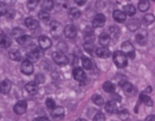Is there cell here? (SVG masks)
Wrapping results in <instances>:
<instances>
[{"instance_id": "obj_1", "label": "cell", "mask_w": 155, "mask_h": 121, "mask_svg": "<svg viewBox=\"0 0 155 121\" xmlns=\"http://www.w3.org/2000/svg\"><path fill=\"white\" fill-rule=\"evenodd\" d=\"M113 61L115 63V65L118 68H125L127 64V55L123 52L121 51H116L113 53Z\"/></svg>"}, {"instance_id": "obj_2", "label": "cell", "mask_w": 155, "mask_h": 121, "mask_svg": "<svg viewBox=\"0 0 155 121\" xmlns=\"http://www.w3.org/2000/svg\"><path fill=\"white\" fill-rule=\"evenodd\" d=\"M121 48H122V52L127 56H129L131 59L135 57V49H134L133 45L130 41L123 42L122 45H121Z\"/></svg>"}, {"instance_id": "obj_3", "label": "cell", "mask_w": 155, "mask_h": 121, "mask_svg": "<svg viewBox=\"0 0 155 121\" xmlns=\"http://www.w3.org/2000/svg\"><path fill=\"white\" fill-rule=\"evenodd\" d=\"M52 60L54 61L55 64L59 66H65L69 62L68 57H67L63 52H54L52 53Z\"/></svg>"}, {"instance_id": "obj_4", "label": "cell", "mask_w": 155, "mask_h": 121, "mask_svg": "<svg viewBox=\"0 0 155 121\" xmlns=\"http://www.w3.org/2000/svg\"><path fill=\"white\" fill-rule=\"evenodd\" d=\"M72 76H73V78H74L78 82H84L87 79L86 72H84L83 69H81L80 67H76V68L73 69Z\"/></svg>"}, {"instance_id": "obj_5", "label": "cell", "mask_w": 155, "mask_h": 121, "mask_svg": "<svg viewBox=\"0 0 155 121\" xmlns=\"http://www.w3.org/2000/svg\"><path fill=\"white\" fill-rule=\"evenodd\" d=\"M27 108H28V103L26 100H20L13 107V111L16 115H23L26 113Z\"/></svg>"}, {"instance_id": "obj_6", "label": "cell", "mask_w": 155, "mask_h": 121, "mask_svg": "<svg viewBox=\"0 0 155 121\" xmlns=\"http://www.w3.org/2000/svg\"><path fill=\"white\" fill-rule=\"evenodd\" d=\"M106 23V16L103 13H98L95 16H94L92 20V26L94 28H101L103 27Z\"/></svg>"}, {"instance_id": "obj_7", "label": "cell", "mask_w": 155, "mask_h": 121, "mask_svg": "<svg viewBox=\"0 0 155 121\" xmlns=\"http://www.w3.org/2000/svg\"><path fill=\"white\" fill-rule=\"evenodd\" d=\"M21 72L26 76H30L33 72V65L30 60H25L21 64Z\"/></svg>"}, {"instance_id": "obj_8", "label": "cell", "mask_w": 155, "mask_h": 121, "mask_svg": "<svg viewBox=\"0 0 155 121\" xmlns=\"http://www.w3.org/2000/svg\"><path fill=\"white\" fill-rule=\"evenodd\" d=\"M50 29L53 35H59L62 32H64L61 23L58 21H51L50 24Z\"/></svg>"}, {"instance_id": "obj_9", "label": "cell", "mask_w": 155, "mask_h": 121, "mask_svg": "<svg viewBox=\"0 0 155 121\" xmlns=\"http://www.w3.org/2000/svg\"><path fill=\"white\" fill-rule=\"evenodd\" d=\"M38 44L40 46V48L43 50L50 49L51 47V40L46 35H41L38 38Z\"/></svg>"}, {"instance_id": "obj_10", "label": "cell", "mask_w": 155, "mask_h": 121, "mask_svg": "<svg viewBox=\"0 0 155 121\" xmlns=\"http://www.w3.org/2000/svg\"><path fill=\"white\" fill-rule=\"evenodd\" d=\"M64 33L66 37L68 38H74L77 35V29L73 25H67L64 28Z\"/></svg>"}, {"instance_id": "obj_11", "label": "cell", "mask_w": 155, "mask_h": 121, "mask_svg": "<svg viewBox=\"0 0 155 121\" xmlns=\"http://www.w3.org/2000/svg\"><path fill=\"white\" fill-rule=\"evenodd\" d=\"M95 53L100 58H107L110 55V49H107V47L102 46V47H99V48L96 49Z\"/></svg>"}, {"instance_id": "obj_12", "label": "cell", "mask_w": 155, "mask_h": 121, "mask_svg": "<svg viewBox=\"0 0 155 121\" xmlns=\"http://www.w3.org/2000/svg\"><path fill=\"white\" fill-rule=\"evenodd\" d=\"M136 41L140 45H146L147 43V31L143 30L139 32L136 35Z\"/></svg>"}, {"instance_id": "obj_13", "label": "cell", "mask_w": 155, "mask_h": 121, "mask_svg": "<svg viewBox=\"0 0 155 121\" xmlns=\"http://www.w3.org/2000/svg\"><path fill=\"white\" fill-rule=\"evenodd\" d=\"M11 89H12V82L9 79H5L0 83V92H1L3 95L9 93Z\"/></svg>"}, {"instance_id": "obj_14", "label": "cell", "mask_w": 155, "mask_h": 121, "mask_svg": "<svg viewBox=\"0 0 155 121\" xmlns=\"http://www.w3.org/2000/svg\"><path fill=\"white\" fill-rule=\"evenodd\" d=\"M25 25L28 27L30 30H35L39 27V22L35 18L33 17H28L25 19Z\"/></svg>"}, {"instance_id": "obj_15", "label": "cell", "mask_w": 155, "mask_h": 121, "mask_svg": "<svg viewBox=\"0 0 155 121\" xmlns=\"http://www.w3.org/2000/svg\"><path fill=\"white\" fill-rule=\"evenodd\" d=\"M12 45V39L8 36L4 35V33H1L0 35V47L2 48H9Z\"/></svg>"}, {"instance_id": "obj_16", "label": "cell", "mask_w": 155, "mask_h": 121, "mask_svg": "<svg viewBox=\"0 0 155 121\" xmlns=\"http://www.w3.org/2000/svg\"><path fill=\"white\" fill-rule=\"evenodd\" d=\"M126 13L122 11L116 10L113 12V18L115 21L119 22V23H124L126 21Z\"/></svg>"}, {"instance_id": "obj_17", "label": "cell", "mask_w": 155, "mask_h": 121, "mask_svg": "<svg viewBox=\"0 0 155 121\" xmlns=\"http://www.w3.org/2000/svg\"><path fill=\"white\" fill-rule=\"evenodd\" d=\"M9 56L12 60L15 61H21L22 60V55L17 49H12L9 51Z\"/></svg>"}, {"instance_id": "obj_18", "label": "cell", "mask_w": 155, "mask_h": 121, "mask_svg": "<svg viewBox=\"0 0 155 121\" xmlns=\"http://www.w3.org/2000/svg\"><path fill=\"white\" fill-rule=\"evenodd\" d=\"M25 89L29 93H31V95H35V93H36L38 91V84L35 81L29 82L25 86Z\"/></svg>"}, {"instance_id": "obj_19", "label": "cell", "mask_w": 155, "mask_h": 121, "mask_svg": "<svg viewBox=\"0 0 155 121\" xmlns=\"http://www.w3.org/2000/svg\"><path fill=\"white\" fill-rule=\"evenodd\" d=\"M105 110L109 113H117V105L115 102L112 101V100H110V101H107L106 103Z\"/></svg>"}, {"instance_id": "obj_20", "label": "cell", "mask_w": 155, "mask_h": 121, "mask_svg": "<svg viewBox=\"0 0 155 121\" xmlns=\"http://www.w3.org/2000/svg\"><path fill=\"white\" fill-rule=\"evenodd\" d=\"M127 29L130 32H135L140 28V21L138 19H130L129 22H127Z\"/></svg>"}, {"instance_id": "obj_21", "label": "cell", "mask_w": 155, "mask_h": 121, "mask_svg": "<svg viewBox=\"0 0 155 121\" xmlns=\"http://www.w3.org/2000/svg\"><path fill=\"white\" fill-rule=\"evenodd\" d=\"M110 36L107 35V32H102L99 35V43L102 46L107 47L110 44Z\"/></svg>"}, {"instance_id": "obj_22", "label": "cell", "mask_w": 155, "mask_h": 121, "mask_svg": "<svg viewBox=\"0 0 155 121\" xmlns=\"http://www.w3.org/2000/svg\"><path fill=\"white\" fill-rule=\"evenodd\" d=\"M64 113H65L64 109L60 106H58V107L55 106L54 108L51 110V115L53 117H61L64 116Z\"/></svg>"}, {"instance_id": "obj_23", "label": "cell", "mask_w": 155, "mask_h": 121, "mask_svg": "<svg viewBox=\"0 0 155 121\" xmlns=\"http://www.w3.org/2000/svg\"><path fill=\"white\" fill-rule=\"evenodd\" d=\"M27 58H28V60H30L31 62H36L39 58V52L37 50H35V51L28 52L27 53Z\"/></svg>"}, {"instance_id": "obj_24", "label": "cell", "mask_w": 155, "mask_h": 121, "mask_svg": "<svg viewBox=\"0 0 155 121\" xmlns=\"http://www.w3.org/2000/svg\"><path fill=\"white\" fill-rule=\"evenodd\" d=\"M150 4L149 0H140V2L138 3V9L140 10V12H147L150 9Z\"/></svg>"}, {"instance_id": "obj_25", "label": "cell", "mask_w": 155, "mask_h": 121, "mask_svg": "<svg viewBox=\"0 0 155 121\" xmlns=\"http://www.w3.org/2000/svg\"><path fill=\"white\" fill-rule=\"evenodd\" d=\"M81 61H82V66L85 70H91L92 68V62L91 60L87 57V56H82L81 58Z\"/></svg>"}, {"instance_id": "obj_26", "label": "cell", "mask_w": 155, "mask_h": 121, "mask_svg": "<svg viewBox=\"0 0 155 121\" xmlns=\"http://www.w3.org/2000/svg\"><path fill=\"white\" fill-rule=\"evenodd\" d=\"M140 100L142 101L145 105H147V106H152L153 105V101H152V99L147 96V95H146V93H144V92H142L140 95Z\"/></svg>"}, {"instance_id": "obj_27", "label": "cell", "mask_w": 155, "mask_h": 121, "mask_svg": "<svg viewBox=\"0 0 155 121\" xmlns=\"http://www.w3.org/2000/svg\"><path fill=\"white\" fill-rule=\"evenodd\" d=\"M16 41L20 45H27V44H29L31 42V36L28 35H26V33H24V35H22L21 36H19L16 39Z\"/></svg>"}, {"instance_id": "obj_28", "label": "cell", "mask_w": 155, "mask_h": 121, "mask_svg": "<svg viewBox=\"0 0 155 121\" xmlns=\"http://www.w3.org/2000/svg\"><path fill=\"white\" fill-rule=\"evenodd\" d=\"M41 8L44 11L50 12L53 8V1L52 0H43L42 4H41Z\"/></svg>"}, {"instance_id": "obj_29", "label": "cell", "mask_w": 155, "mask_h": 121, "mask_svg": "<svg viewBox=\"0 0 155 121\" xmlns=\"http://www.w3.org/2000/svg\"><path fill=\"white\" fill-rule=\"evenodd\" d=\"M103 90L107 92L111 93V92H114V91H115V86L110 81H106L103 84Z\"/></svg>"}, {"instance_id": "obj_30", "label": "cell", "mask_w": 155, "mask_h": 121, "mask_svg": "<svg viewBox=\"0 0 155 121\" xmlns=\"http://www.w3.org/2000/svg\"><path fill=\"white\" fill-rule=\"evenodd\" d=\"M69 15L71 19H77L81 15V12L76 8H71L69 10Z\"/></svg>"}, {"instance_id": "obj_31", "label": "cell", "mask_w": 155, "mask_h": 121, "mask_svg": "<svg viewBox=\"0 0 155 121\" xmlns=\"http://www.w3.org/2000/svg\"><path fill=\"white\" fill-rule=\"evenodd\" d=\"M124 11H125L126 15H130V16L134 15H135V12H136V10H135V8H134L133 5H126L124 7Z\"/></svg>"}, {"instance_id": "obj_32", "label": "cell", "mask_w": 155, "mask_h": 121, "mask_svg": "<svg viewBox=\"0 0 155 121\" xmlns=\"http://www.w3.org/2000/svg\"><path fill=\"white\" fill-rule=\"evenodd\" d=\"M84 48H85L87 52H89V53H91V55H92V53L94 52V42L86 41L85 44H84Z\"/></svg>"}, {"instance_id": "obj_33", "label": "cell", "mask_w": 155, "mask_h": 121, "mask_svg": "<svg viewBox=\"0 0 155 121\" xmlns=\"http://www.w3.org/2000/svg\"><path fill=\"white\" fill-rule=\"evenodd\" d=\"M91 99L92 102L97 106H102L104 104V98L99 95H93Z\"/></svg>"}, {"instance_id": "obj_34", "label": "cell", "mask_w": 155, "mask_h": 121, "mask_svg": "<svg viewBox=\"0 0 155 121\" xmlns=\"http://www.w3.org/2000/svg\"><path fill=\"white\" fill-rule=\"evenodd\" d=\"M121 85H122V89H123L126 92H127V93H130V92H132V90H133V86H132V84L130 83V82H127V81L122 82V83H121Z\"/></svg>"}, {"instance_id": "obj_35", "label": "cell", "mask_w": 155, "mask_h": 121, "mask_svg": "<svg viewBox=\"0 0 155 121\" xmlns=\"http://www.w3.org/2000/svg\"><path fill=\"white\" fill-rule=\"evenodd\" d=\"M155 20V17L153 16V15H151V13H147V15H146L143 18V21L146 25H150L154 22Z\"/></svg>"}, {"instance_id": "obj_36", "label": "cell", "mask_w": 155, "mask_h": 121, "mask_svg": "<svg viewBox=\"0 0 155 121\" xmlns=\"http://www.w3.org/2000/svg\"><path fill=\"white\" fill-rule=\"evenodd\" d=\"M38 17H39V19L43 20V21H47V20L50 19V13H49L48 11L42 10V11H40L38 12Z\"/></svg>"}, {"instance_id": "obj_37", "label": "cell", "mask_w": 155, "mask_h": 121, "mask_svg": "<svg viewBox=\"0 0 155 121\" xmlns=\"http://www.w3.org/2000/svg\"><path fill=\"white\" fill-rule=\"evenodd\" d=\"M24 33H25V32L22 29H20V28H15V29H12V35L15 39H17L19 36H21L22 35H24Z\"/></svg>"}, {"instance_id": "obj_38", "label": "cell", "mask_w": 155, "mask_h": 121, "mask_svg": "<svg viewBox=\"0 0 155 121\" xmlns=\"http://www.w3.org/2000/svg\"><path fill=\"white\" fill-rule=\"evenodd\" d=\"M110 35L113 37V38H118L119 36V29L117 28V27H110Z\"/></svg>"}, {"instance_id": "obj_39", "label": "cell", "mask_w": 155, "mask_h": 121, "mask_svg": "<svg viewBox=\"0 0 155 121\" xmlns=\"http://www.w3.org/2000/svg\"><path fill=\"white\" fill-rule=\"evenodd\" d=\"M40 0H28V8L30 10H35L38 6Z\"/></svg>"}, {"instance_id": "obj_40", "label": "cell", "mask_w": 155, "mask_h": 121, "mask_svg": "<svg viewBox=\"0 0 155 121\" xmlns=\"http://www.w3.org/2000/svg\"><path fill=\"white\" fill-rule=\"evenodd\" d=\"M46 106H47V108H48L49 110L51 111L56 105H55L54 100H53L52 98H48V99L46 100Z\"/></svg>"}, {"instance_id": "obj_41", "label": "cell", "mask_w": 155, "mask_h": 121, "mask_svg": "<svg viewBox=\"0 0 155 121\" xmlns=\"http://www.w3.org/2000/svg\"><path fill=\"white\" fill-rule=\"evenodd\" d=\"M7 12H8V9H7V5L0 1V15H6Z\"/></svg>"}, {"instance_id": "obj_42", "label": "cell", "mask_w": 155, "mask_h": 121, "mask_svg": "<svg viewBox=\"0 0 155 121\" xmlns=\"http://www.w3.org/2000/svg\"><path fill=\"white\" fill-rule=\"evenodd\" d=\"M85 40L86 41H91L94 42V33L92 32H89L85 35Z\"/></svg>"}, {"instance_id": "obj_43", "label": "cell", "mask_w": 155, "mask_h": 121, "mask_svg": "<svg viewBox=\"0 0 155 121\" xmlns=\"http://www.w3.org/2000/svg\"><path fill=\"white\" fill-rule=\"evenodd\" d=\"M44 81H45V77H44L43 75H41V73H39V75H37V76H35V82H36L37 84H41V83H43Z\"/></svg>"}, {"instance_id": "obj_44", "label": "cell", "mask_w": 155, "mask_h": 121, "mask_svg": "<svg viewBox=\"0 0 155 121\" xmlns=\"http://www.w3.org/2000/svg\"><path fill=\"white\" fill-rule=\"evenodd\" d=\"M106 117H105V115L102 113H98L97 115H95V116L93 117V120H96V121H102V120H105Z\"/></svg>"}, {"instance_id": "obj_45", "label": "cell", "mask_w": 155, "mask_h": 121, "mask_svg": "<svg viewBox=\"0 0 155 121\" xmlns=\"http://www.w3.org/2000/svg\"><path fill=\"white\" fill-rule=\"evenodd\" d=\"M119 117L121 119H127V117H129V113H127V110H123L121 111L119 113Z\"/></svg>"}, {"instance_id": "obj_46", "label": "cell", "mask_w": 155, "mask_h": 121, "mask_svg": "<svg viewBox=\"0 0 155 121\" xmlns=\"http://www.w3.org/2000/svg\"><path fill=\"white\" fill-rule=\"evenodd\" d=\"M74 1H75V3H76L78 6H83V5L86 4L87 0H74Z\"/></svg>"}, {"instance_id": "obj_47", "label": "cell", "mask_w": 155, "mask_h": 121, "mask_svg": "<svg viewBox=\"0 0 155 121\" xmlns=\"http://www.w3.org/2000/svg\"><path fill=\"white\" fill-rule=\"evenodd\" d=\"M35 120H36V121H39V120H49V118L46 117V116H39V117L35 118Z\"/></svg>"}, {"instance_id": "obj_48", "label": "cell", "mask_w": 155, "mask_h": 121, "mask_svg": "<svg viewBox=\"0 0 155 121\" xmlns=\"http://www.w3.org/2000/svg\"><path fill=\"white\" fill-rule=\"evenodd\" d=\"M147 121H150V120H152V121H155V116H150L146 118Z\"/></svg>"}, {"instance_id": "obj_49", "label": "cell", "mask_w": 155, "mask_h": 121, "mask_svg": "<svg viewBox=\"0 0 155 121\" xmlns=\"http://www.w3.org/2000/svg\"><path fill=\"white\" fill-rule=\"evenodd\" d=\"M152 1H154V2H155V0H152Z\"/></svg>"}]
</instances>
